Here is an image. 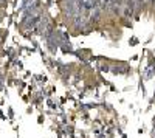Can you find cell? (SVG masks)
I'll use <instances>...</instances> for the list:
<instances>
[{"mask_svg":"<svg viewBox=\"0 0 155 138\" xmlns=\"http://www.w3.org/2000/svg\"><path fill=\"white\" fill-rule=\"evenodd\" d=\"M132 12H134L132 6H126V8H124V16H126V17H130Z\"/></svg>","mask_w":155,"mask_h":138,"instance_id":"1","label":"cell"}]
</instances>
